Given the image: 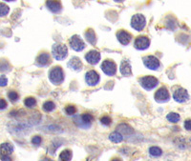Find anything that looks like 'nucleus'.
Here are the masks:
<instances>
[{
    "mask_svg": "<svg viewBox=\"0 0 191 161\" xmlns=\"http://www.w3.org/2000/svg\"><path fill=\"white\" fill-rule=\"evenodd\" d=\"M100 75L95 72V71H89V72L86 73L85 75V81L87 83L88 86L90 87H94L95 85L98 84L100 82Z\"/></svg>",
    "mask_w": 191,
    "mask_h": 161,
    "instance_id": "obj_8",
    "label": "nucleus"
},
{
    "mask_svg": "<svg viewBox=\"0 0 191 161\" xmlns=\"http://www.w3.org/2000/svg\"><path fill=\"white\" fill-rule=\"evenodd\" d=\"M0 79H1V82H0V83H1V84H0V85H1V87H5L6 85H7L8 80H7V78H6L4 75H1V78H0Z\"/></svg>",
    "mask_w": 191,
    "mask_h": 161,
    "instance_id": "obj_34",
    "label": "nucleus"
},
{
    "mask_svg": "<svg viewBox=\"0 0 191 161\" xmlns=\"http://www.w3.org/2000/svg\"><path fill=\"white\" fill-rule=\"evenodd\" d=\"M46 7L48 8L49 11H51L52 12H55V14L59 12L62 9L61 3H60L59 0H47Z\"/></svg>",
    "mask_w": 191,
    "mask_h": 161,
    "instance_id": "obj_13",
    "label": "nucleus"
},
{
    "mask_svg": "<svg viewBox=\"0 0 191 161\" xmlns=\"http://www.w3.org/2000/svg\"><path fill=\"white\" fill-rule=\"evenodd\" d=\"M80 118H81V121L83 122L84 124H86V125H90L91 122L93 121V119H94L93 115L90 114H81Z\"/></svg>",
    "mask_w": 191,
    "mask_h": 161,
    "instance_id": "obj_23",
    "label": "nucleus"
},
{
    "mask_svg": "<svg viewBox=\"0 0 191 161\" xmlns=\"http://www.w3.org/2000/svg\"><path fill=\"white\" fill-rule=\"evenodd\" d=\"M167 120L171 122V123H177L178 121L180 120V115L176 114V112H170V114H167Z\"/></svg>",
    "mask_w": 191,
    "mask_h": 161,
    "instance_id": "obj_24",
    "label": "nucleus"
},
{
    "mask_svg": "<svg viewBox=\"0 0 191 161\" xmlns=\"http://www.w3.org/2000/svg\"><path fill=\"white\" fill-rule=\"evenodd\" d=\"M170 99V95L165 87H161L155 93V100L159 103L167 102Z\"/></svg>",
    "mask_w": 191,
    "mask_h": 161,
    "instance_id": "obj_10",
    "label": "nucleus"
},
{
    "mask_svg": "<svg viewBox=\"0 0 191 161\" xmlns=\"http://www.w3.org/2000/svg\"><path fill=\"white\" fill-rule=\"evenodd\" d=\"M173 99L176 102H179V103L186 102L189 99L188 92H187V91H186V89L179 88V89L176 90V91L174 92V93H173Z\"/></svg>",
    "mask_w": 191,
    "mask_h": 161,
    "instance_id": "obj_9",
    "label": "nucleus"
},
{
    "mask_svg": "<svg viewBox=\"0 0 191 161\" xmlns=\"http://www.w3.org/2000/svg\"><path fill=\"white\" fill-rule=\"evenodd\" d=\"M52 54L56 60H63L68 54V49L63 44H55L52 47Z\"/></svg>",
    "mask_w": 191,
    "mask_h": 161,
    "instance_id": "obj_2",
    "label": "nucleus"
},
{
    "mask_svg": "<svg viewBox=\"0 0 191 161\" xmlns=\"http://www.w3.org/2000/svg\"><path fill=\"white\" fill-rule=\"evenodd\" d=\"M142 60H143V64H144V66L149 70L156 71V70H158L159 68H160V66H161L160 61H159V59L156 56L147 55V56L143 57Z\"/></svg>",
    "mask_w": 191,
    "mask_h": 161,
    "instance_id": "obj_7",
    "label": "nucleus"
},
{
    "mask_svg": "<svg viewBox=\"0 0 191 161\" xmlns=\"http://www.w3.org/2000/svg\"><path fill=\"white\" fill-rule=\"evenodd\" d=\"M36 63L37 66H40V67H44V66L49 65V64L51 63L50 54L47 53H41L39 55L36 57Z\"/></svg>",
    "mask_w": 191,
    "mask_h": 161,
    "instance_id": "obj_15",
    "label": "nucleus"
},
{
    "mask_svg": "<svg viewBox=\"0 0 191 161\" xmlns=\"http://www.w3.org/2000/svg\"><path fill=\"white\" fill-rule=\"evenodd\" d=\"M24 104L28 108H33L34 106L36 105V98H34V97H32V96H30V97H26V98H25Z\"/></svg>",
    "mask_w": 191,
    "mask_h": 161,
    "instance_id": "obj_26",
    "label": "nucleus"
},
{
    "mask_svg": "<svg viewBox=\"0 0 191 161\" xmlns=\"http://www.w3.org/2000/svg\"><path fill=\"white\" fill-rule=\"evenodd\" d=\"M184 128L187 131H191V119H187L184 121Z\"/></svg>",
    "mask_w": 191,
    "mask_h": 161,
    "instance_id": "obj_32",
    "label": "nucleus"
},
{
    "mask_svg": "<svg viewBox=\"0 0 191 161\" xmlns=\"http://www.w3.org/2000/svg\"><path fill=\"white\" fill-rule=\"evenodd\" d=\"M101 70L108 76H113L117 73V65L113 60L106 59L101 64Z\"/></svg>",
    "mask_w": 191,
    "mask_h": 161,
    "instance_id": "obj_4",
    "label": "nucleus"
},
{
    "mask_svg": "<svg viewBox=\"0 0 191 161\" xmlns=\"http://www.w3.org/2000/svg\"><path fill=\"white\" fill-rule=\"evenodd\" d=\"M8 97H9V99L11 100L12 102H16L17 100H18V93L16 92H14V91H10L9 92H8Z\"/></svg>",
    "mask_w": 191,
    "mask_h": 161,
    "instance_id": "obj_27",
    "label": "nucleus"
},
{
    "mask_svg": "<svg viewBox=\"0 0 191 161\" xmlns=\"http://www.w3.org/2000/svg\"><path fill=\"white\" fill-rule=\"evenodd\" d=\"M115 1H117V2H122L123 0H115Z\"/></svg>",
    "mask_w": 191,
    "mask_h": 161,
    "instance_id": "obj_35",
    "label": "nucleus"
},
{
    "mask_svg": "<svg viewBox=\"0 0 191 161\" xmlns=\"http://www.w3.org/2000/svg\"><path fill=\"white\" fill-rule=\"evenodd\" d=\"M139 81L141 86L144 90H146V91H151V90L156 88L158 85V83H159L158 79L152 75L143 76V77H142V78H139Z\"/></svg>",
    "mask_w": 191,
    "mask_h": 161,
    "instance_id": "obj_3",
    "label": "nucleus"
},
{
    "mask_svg": "<svg viewBox=\"0 0 191 161\" xmlns=\"http://www.w3.org/2000/svg\"><path fill=\"white\" fill-rule=\"evenodd\" d=\"M49 79L54 85H60L64 81V73L60 66H56L49 72Z\"/></svg>",
    "mask_w": 191,
    "mask_h": 161,
    "instance_id": "obj_1",
    "label": "nucleus"
},
{
    "mask_svg": "<svg viewBox=\"0 0 191 161\" xmlns=\"http://www.w3.org/2000/svg\"><path fill=\"white\" fill-rule=\"evenodd\" d=\"M76 111V107H75V106H73V105L67 106L66 109H65L66 114H68V115H73V114H75Z\"/></svg>",
    "mask_w": 191,
    "mask_h": 161,
    "instance_id": "obj_29",
    "label": "nucleus"
},
{
    "mask_svg": "<svg viewBox=\"0 0 191 161\" xmlns=\"http://www.w3.org/2000/svg\"><path fill=\"white\" fill-rule=\"evenodd\" d=\"M69 44L70 47L76 51H81L85 48V43L83 42V40L81 39L80 36L76 34L71 36V38L69 39Z\"/></svg>",
    "mask_w": 191,
    "mask_h": 161,
    "instance_id": "obj_6",
    "label": "nucleus"
},
{
    "mask_svg": "<svg viewBox=\"0 0 191 161\" xmlns=\"http://www.w3.org/2000/svg\"><path fill=\"white\" fill-rule=\"evenodd\" d=\"M120 72L123 76H131L132 75V67L128 60H122L120 66Z\"/></svg>",
    "mask_w": 191,
    "mask_h": 161,
    "instance_id": "obj_16",
    "label": "nucleus"
},
{
    "mask_svg": "<svg viewBox=\"0 0 191 161\" xmlns=\"http://www.w3.org/2000/svg\"><path fill=\"white\" fill-rule=\"evenodd\" d=\"M6 108H7V102L5 101V99L1 98V100H0V109H1V110H4Z\"/></svg>",
    "mask_w": 191,
    "mask_h": 161,
    "instance_id": "obj_33",
    "label": "nucleus"
},
{
    "mask_svg": "<svg viewBox=\"0 0 191 161\" xmlns=\"http://www.w3.org/2000/svg\"><path fill=\"white\" fill-rule=\"evenodd\" d=\"M85 59L89 64H91V65H95V64H98L100 60V53H98V51L92 50L89 51V53H86Z\"/></svg>",
    "mask_w": 191,
    "mask_h": 161,
    "instance_id": "obj_12",
    "label": "nucleus"
},
{
    "mask_svg": "<svg viewBox=\"0 0 191 161\" xmlns=\"http://www.w3.org/2000/svg\"><path fill=\"white\" fill-rule=\"evenodd\" d=\"M41 141H42V140H41V137L36 136L33 137V139H32V143L34 144V145H39L41 143Z\"/></svg>",
    "mask_w": 191,
    "mask_h": 161,
    "instance_id": "obj_31",
    "label": "nucleus"
},
{
    "mask_svg": "<svg viewBox=\"0 0 191 161\" xmlns=\"http://www.w3.org/2000/svg\"><path fill=\"white\" fill-rule=\"evenodd\" d=\"M4 1H8L9 2V1H14V0H4Z\"/></svg>",
    "mask_w": 191,
    "mask_h": 161,
    "instance_id": "obj_36",
    "label": "nucleus"
},
{
    "mask_svg": "<svg viewBox=\"0 0 191 161\" xmlns=\"http://www.w3.org/2000/svg\"><path fill=\"white\" fill-rule=\"evenodd\" d=\"M42 108H43V110L45 111V112H53L56 109V104L53 101H46L43 104Z\"/></svg>",
    "mask_w": 191,
    "mask_h": 161,
    "instance_id": "obj_22",
    "label": "nucleus"
},
{
    "mask_svg": "<svg viewBox=\"0 0 191 161\" xmlns=\"http://www.w3.org/2000/svg\"><path fill=\"white\" fill-rule=\"evenodd\" d=\"M0 14H1V16H5L6 14H8L9 12V7L7 5L3 4V3H1V5H0Z\"/></svg>",
    "mask_w": 191,
    "mask_h": 161,
    "instance_id": "obj_28",
    "label": "nucleus"
},
{
    "mask_svg": "<svg viewBox=\"0 0 191 161\" xmlns=\"http://www.w3.org/2000/svg\"><path fill=\"white\" fill-rule=\"evenodd\" d=\"M100 122L102 125H105V126H109V125L111 124V122H112V120H111V118L109 116H103L100 118Z\"/></svg>",
    "mask_w": 191,
    "mask_h": 161,
    "instance_id": "obj_30",
    "label": "nucleus"
},
{
    "mask_svg": "<svg viewBox=\"0 0 191 161\" xmlns=\"http://www.w3.org/2000/svg\"><path fill=\"white\" fill-rule=\"evenodd\" d=\"M72 152L71 150H64L62 151L59 154V159L60 160H65V161H69L72 159Z\"/></svg>",
    "mask_w": 191,
    "mask_h": 161,
    "instance_id": "obj_21",
    "label": "nucleus"
},
{
    "mask_svg": "<svg viewBox=\"0 0 191 161\" xmlns=\"http://www.w3.org/2000/svg\"><path fill=\"white\" fill-rule=\"evenodd\" d=\"M68 67L69 68H71L72 70H74V71H79L82 68L81 60L76 56L72 57V58L70 59V61L68 62Z\"/></svg>",
    "mask_w": 191,
    "mask_h": 161,
    "instance_id": "obj_17",
    "label": "nucleus"
},
{
    "mask_svg": "<svg viewBox=\"0 0 191 161\" xmlns=\"http://www.w3.org/2000/svg\"><path fill=\"white\" fill-rule=\"evenodd\" d=\"M117 40L120 41V43L122 45H128L132 39L131 34H130L129 33H127V32H125V31H123V30L117 32Z\"/></svg>",
    "mask_w": 191,
    "mask_h": 161,
    "instance_id": "obj_14",
    "label": "nucleus"
},
{
    "mask_svg": "<svg viewBox=\"0 0 191 161\" xmlns=\"http://www.w3.org/2000/svg\"><path fill=\"white\" fill-rule=\"evenodd\" d=\"M134 46H135L137 50H139V51L145 50L150 46V40L146 36H138L135 39Z\"/></svg>",
    "mask_w": 191,
    "mask_h": 161,
    "instance_id": "obj_11",
    "label": "nucleus"
},
{
    "mask_svg": "<svg viewBox=\"0 0 191 161\" xmlns=\"http://www.w3.org/2000/svg\"><path fill=\"white\" fill-rule=\"evenodd\" d=\"M85 37L89 43H91L92 45H95L97 42V37H95V34L94 33V31L92 29H89L87 32L85 33Z\"/></svg>",
    "mask_w": 191,
    "mask_h": 161,
    "instance_id": "obj_19",
    "label": "nucleus"
},
{
    "mask_svg": "<svg viewBox=\"0 0 191 161\" xmlns=\"http://www.w3.org/2000/svg\"><path fill=\"white\" fill-rule=\"evenodd\" d=\"M146 25V19L142 14H135L131 19V27L134 30L141 32Z\"/></svg>",
    "mask_w": 191,
    "mask_h": 161,
    "instance_id": "obj_5",
    "label": "nucleus"
},
{
    "mask_svg": "<svg viewBox=\"0 0 191 161\" xmlns=\"http://www.w3.org/2000/svg\"><path fill=\"white\" fill-rule=\"evenodd\" d=\"M12 151H14V147L10 143H3L1 145V156H10Z\"/></svg>",
    "mask_w": 191,
    "mask_h": 161,
    "instance_id": "obj_18",
    "label": "nucleus"
},
{
    "mask_svg": "<svg viewBox=\"0 0 191 161\" xmlns=\"http://www.w3.org/2000/svg\"><path fill=\"white\" fill-rule=\"evenodd\" d=\"M109 139L114 143H120L123 140V136H122V134L119 133V131H117V132H114V133L110 134Z\"/></svg>",
    "mask_w": 191,
    "mask_h": 161,
    "instance_id": "obj_20",
    "label": "nucleus"
},
{
    "mask_svg": "<svg viewBox=\"0 0 191 161\" xmlns=\"http://www.w3.org/2000/svg\"><path fill=\"white\" fill-rule=\"evenodd\" d=\"M149 153H150L152 156L157 157V156H161V154H162V151L159 147L153 146V147L150 148V149H149Z\"/></svg>",
    "mask_w": 191,
    "mask_h": 161,
    "instance_id": "obj_25",
    "label": "nucleus"
}]
</instances>
